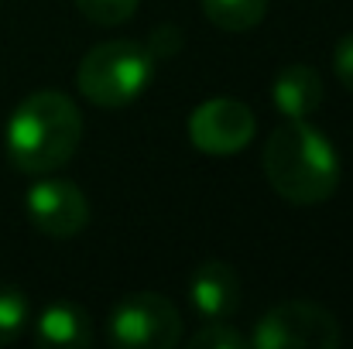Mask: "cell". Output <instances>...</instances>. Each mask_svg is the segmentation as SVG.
Returning <instances> with one entry per match:
<instances>
[{"label": "cell", "mask_w": 353, "mask_h": 349, "mask_svg": "<svg viewBox=\"0 0 353 349\" xmlns=\"http://www.w3.org/2000/svg\"><path fill=\"white\" fill-rule=\"evenodd\" d=\"M83 140V114L72 96L59 89H38L24 96L7 120L3 147L7 161L21 175H52L72 161Z\"/></svg>", "instance_id": "obj_1"}, {"label": "cell", "mask_w": 353, "mask_h": 349, "mask_svg": "<svg viewBox=\"0 0 353 349\" xmlns=\"http://www.w3.org/2000/svg\"><path fill=\"white\" fill-rule=\"evenodd\" d=\"M264 178L292 206H319L340 189L333 140L309 120H288L264 140Z\"/></svg>", "instance_id": "obj_2"}, {"label": "cell", "mask_w": 353, "mask_h": 349, "mask_svg": "<svg viewBox=\"0 0 353 349\" xmlns=\"http://www.w3.org/2000/svg\"><path fill=\"white\" fill-rule=\"evenodd\" d=\"M154 76V55L141 41H103L93 45L79 62V93L100 110H123L137 103Z\"/></svg>", "instance_id": "obj_3"}, {"label": "cell", "mask_w": 353, "mask_h": 349, "mask_svg": "<svg viewBox=\"0 0 353 349\" xmlns=\"http://www.w3.org/2000/svg\"><path fill=\"white\" fill-rule=\"evenodd\" d=\"M340 339L343 329L336 315L305 298L268 308L250 332L254 349H336Z\"/></svg>", "instance_id": "obj_4"}, {"label": "cell", "mask_w": 353, "mask_h": 349, "mask_svg": "<svg viewBox=\"0 0 353 349\" xmlns=\"http://www.w3.org/2000/svg\"><path fill=\"white\" fill-rule=\"evenodd\" d=\"M107 336L120 349H172L182 343V315L165 295L134 291L110 312Z\"/></svg>", "instance_id": "obj_5"}, {"label": "cell", "mask_w": 353, "mask_h": 349, "mask_svg": "<svg viewBox=\"0 0 353 349\" xmlns=\"http://www.w3.org/2000/svg\"><path fill=\"white\" fill-rule=\"evenodd\" d=\"M254 134H257V116L243 100L234 96L203 100L189 114V140L196 151L210 158H230L243 151L254 140Z\"/></svg>", "instance_id": "obj_6"}, {"label": "cell", "mask_w": 353, "mask_h": 349, "mask_svg": "<svg viewBox=\"0 0 353 349\" xmlns=\"http://www.w3.org/2000/svg\"><path fill=\"white\" fill-rule=\"evenodd\" d=\"M24 213L31 226L52 240H69L86 230L90 223V199L69 178L38 175V182L24 192Z\"/></svg>", "instance_id": "obj_7"}, {"label": "cell", "mask_w": 353, "mask_h": 349, "mask_svg": "<svg viewBox=\"0 0 353 349\" xmlns=\"http://www.w3.org/2000/svg\"><path fill=\"white\" fill-rule=\"evenodd\" d=\"M189 305L203 322L230 319L240 308V277L227 260H203L189 274Z\"/></svg>", "instance_id": "obj_8"}, {"label": "cell", "mask_w": 353, "mask_h": 349, "mask_svg": "<svg viewBox=\"0 0 353 349\" xmlns=\"http://www.w3.org/2000/svg\"><path fill=\"white\" fill-rule=\"evenodd\" d=\"M93 339V319L76 302H52L34 319V343L45 349H86Z\"/></svg>", "instance_id": "obj_9"}, {"label": "cell", "mask_w": 353, "mask_h": 349, "mask_svg": "<svg viewBox=\"0 0 353 349\" xmlns=\"http://www.w3.org/2000/svg\"><path fill=\"white\" fill-rule=\"evenodd\" d=\"M326 96V86H323V76L312 69V65H285L274 83H271V100H274V110L285 116V120H309V116L319 110Z\"/></svg>", "instance_id": "obj_10"}, {"label": "cell", "mask_w": 353, "mask_h": 349, "mask_svg": "<svg viewBox=\"0 0 353 349\" xmlns=\"http://www.w3.org/2000/svg\"><path fill=\"white\" fill-rule=\"evenodd\" d=\"M210 24L220 31H254L268 17V0H199Z\"/></svg>", "instance_id": "obj_11"}, {"label": "cell", "mask_w": 353, "mask_h": 349, "mask_svg": "<svg viewBox=\"0 0 353 349\" xmlns=\"http://www.w3.org/2000/svg\"><path fill=\"white\" fill-rule=\"evenodd\" d=\"M28 319H31V308H28L24 291L14 284H0V346L14 343L24 332Z\"/></svg>", "instance_id": "obj_12"}, {"label": "cell", "mask_w": 353, "mask_h": 349, "mask_svg": "<svg viewBox=\"0 0 353 349\" xmlns=\"http://www.w3.org/2000/svg\"><path fill=\"white\" fill-rule=\"evenodd\" d=\"M189 346L192 349H243V346H250V336H243L227 319H213V322H203L199 332L189 336Z\"/></svg>", "instance_id": "obj_13"}, {"label": "cell", "mask_w": 353, "mask_h": 349, "mask_svg": "<svg viewBox=\"0 0 353 349\" xmlns=\"http://www.w3.org/2000/svg\"><path fill=\"white\" fill-rule=\"evenodd\" d=\"M137 7H141V0H76V10L90 24H103V28L127 24L137 14Z\"/></svg>", "instance_id": "obj_14"}, {"label": "cell", "mask_w": 353, "mask_h": 349, "mask_svg": "<svg viewBox=\"0 0 353 349\" xmlns=\"http://www.w3.org/2000/svg\"><path fill=\"white\" fill-rule=\"evenodd\" d=\"M182 41H185L182 28H175V24H158V28L151 31V38H148V52L154 55V62H158V59H172V55L182 48Z\"/></svg>", "instance_id": "obj_15"}, {"label": "cell", "mask_w": 353, "mask_h": 349, "mask_svg": "<svg viewBox=\"0 0 353 349\" xmlns=\"http://www.w3.org/2000/svg\"><path fill=\"white\" fill-rule=\"evenodd\" d=\"M333 69H336L340 83L353 93V34L340 38V45H336V52H333Z\"/></svg>", "instance_id": "obj_16"}]
</instances>
